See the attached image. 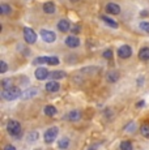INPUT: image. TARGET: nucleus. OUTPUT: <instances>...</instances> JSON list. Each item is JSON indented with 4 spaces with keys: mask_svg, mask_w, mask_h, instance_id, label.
<instances>
[{
    "mask_svg": "<svg viewBox=\"0 0 149 150\" xmlns=\"http://www.w3.org/2000/svg\"><path fill=\"white\" fill-rule=\"evenodd\" d=\"M22 90L18 88V86H12L11 89H7V90L1 91V97L4 98L5 100H15L17 98H21Z\"/></svg>",
    "mask_w": 149,
    "mask_h": 150,
    "instance_id": "1",
    "label": "nucleus"
},
{
    "mask_svg": "<svg viewBox=\"0 0 149 150\" xmlns=\"http://www.w3.org/2000/svg\"><path fill=\"white\" fill-rule=\"evenodd\" d=\"M139 59L141 62H148L149 60V47H143L139 51Z\"/></svg>",
    "mask_w": 149,
    "mask_h": 150,
    "instance_id": "17",
    "label": "nucleus"
},
{
    "mask_svg": "<svg viewBox=\"0 0 149 150\" xmlns=\"http://www.w3.org/2000/svg\"><path fill=\"white\" fill-rule=\"evenodd\" d=\"M58 29L62 33H67L68 30H71V24H70V21L68 20H65V18H63V20H60V21L58 22Z\"/></svg>",
    "mask_w": 149,
    "mask_h": 150,
    "instance_id": "13",
    "label": "nucleus"
},
{
    "mask_svg": "<svg viewBox=\"0 0 149 150\" xmlns=\"http://www.w3.org/2000/svg\"><path fill=\"white\" fill-rule=\"evenodd\" d=\"M97 148H98V144H96V145H92L88 150H97Z\"/></svg>",
    "mask_w": 149,
    "mask_h": 150,
    "instance_id": "34",
    "label": "nucleus"
},
{
    "mask_svg": "<svg viewBox=\"0 0 149 150\" xmlns=\"http://www.w3.org/2000/svg\"><path fill=\"white\" fill-rule=\"evenodd\" d=\"M65 119L71 120V122H77V120L81 119V112L79 110H73V111L68 112V115L65 116Z\"/></svg>",
    "mask_w": 149,
    "mask_h": 150,
    "instance_id": "14",
    "label": "nucleus"
},
{
    "mask_svg": "<svg viewBox=\"0 0 149 150\" xmlns=\"http://www.w3.org/2000/svg\"><path fill=\"white\" fill-rule=\"evenodd\" d=\"M11 12H12V8H11V5L5 4V3L0 4V14H1V16H7V14H9Z\"/></svg>",
    "mask_w": 149,
    "mask_h": 150,
    "instance_id": "21",
    "label": "nucleus"
},
{
    "mask_svg": "<svg viewBox=\"0 0 149 150\" xmlns=\"http://www.w3.org/2000/svg\"><path fill=\"white\" fill-rule=\"evenodd\" d=\"M45 89H46V91H48V93H56V91H59L60 85L56 80H51V81H48L46 83Z\"/></svg>",
    "mask_w": 149,
    "mask_h": 150,
    "instance_id": "8",
    "label": "nucleus"
},
{
    "mask_svg": "<svg viewBox=\"0 0 149 150\" xmlns=\"http://www.w3.org/2000/svg\"><path fill=\"white\" fill-rule=\"evenodd\" d=\"M105 9L109 14H114V16H116V14L120 13V7L118 4H115V3H107Z\"/></svg>",
    "mask_w": 149,
    "mask_h": 150,
    "instance_id": "9",
    "label": "nucleus"
},
{
    "mask_svg": "<svg viewBox=\"0 0 149 150\" xmlns=\"http://www.w3.org/2000/svg\"><path fill=\"white\" fill-rule=\"evenodd\" d=\"M71 31H72V34H79L81 31V28H80V25H74L73 28H71Z\"/></svg>",
    "mask_w": 149,
    "mask_h": 150,
    "instance_id": "31",
    "label": "nucleus"
},
{
    "mask_svg": "<svg viewBox=\"0 0 149 150\" xmlns=\"http://www.w3.org/2000/svg\"><path fill=\"white\" fill-rule=\"evenodd\" d=\"M133 128H135V124L133 123H130L124 129H126V131H133Z\"/></svg>",
    "mask_w": 149,
    "mask_h": 150,
    "instance_id": "32",
    "label": "nucleus"
},
{
    "mask_svg": "<svg viewBox=\"0 0 149 150\" xmlns=\"http://www.w3.org/2000/svg\"><path fill=\"white\" fill-rule=\"evenodd\" d=\"M137 107H143V106H144V100H140V102L139 103H137Z\"/></svg>",
    "mask_w": 149,
    "mask_h": 150,
    "instance_id": "35",
    "label": "nucleus"
},
{
    "mask_svg": "<svg viewBox=\"0 0 149 150\" xmlns=\"http://www.w3.org/2000/svg\"><path fill=\"white\" fill-rule=\"evenodd\" d=\"M24 39L28 45H33L37 41V34L33 29L30 28H24Z\"/></svg>",
    "mask_w": 149,
    "mask_h": 150,
    "instance_id": "4",
    "label": "nucleus"
},
{
    "mask_svg": "<svg viewBox=\"0 0 149 150\" xmlns=\"http://www.w3.org/2000/svg\"><path fill=\"white\" fill-rule=\"evenodd\" d=\"M58 134H59V128H58V127H50V128H48L47 131L43 133V141H45V144H47V145L53 144L54 141L56 140Z\"/></svg>",
    "mask_w": 149,
    "mask_h": 150,
    "instance_id": "3",
    "label": "nucleus"
},
{
    "mask_svg": "<svg viewBox=\"0 0 149 150\" xmlns=\"http://www.w3.org/2000/svg\"><path fill=\"white\" fill-rule=\"evenodd\" d=\"M43 112H45L46 116H55L56 112H58V110H56L55 106H53V105H47V106L45 107Z\"/></svg>",
    "mask_w": 149,
    "mask_h": 150,
    "instance_id": "18",
    "label": "nucleus"
},
{
    "mask_svg": "<svg viewBox=\"0 0 149 150\" xmlns=\"http://www.w3.org/2000/svg\"><path fill=\"white\" fill-rule=\"evenodd\" d=\"M39 34H41L42 39H43L46 43H53V42H55V39H56V34L54 33V31H51V30H46V29H42Z\"/></svg>",
    "mask_w": 149,
    "mask_h": 150,
    "instance_id": "6",
    "label": "nucleus"
},
{
    "mask_svg": "<svg viewBox=\"0 0 149 150\" xmlns=\"http://www.w3.org/2000/svg\"><path fill=\"white\" fill-rule=\"evenodd\" d=\"M102 55H104V57H105V59H107V60H110V59H113V51H111V50H106L105 51V52L104 54H102Z\"/></svg>",
    "mask_w": 149,
    "mask_h": 150,
    "instance_id": "30",
    "label": "nucleus"
},
{
    "mask_svg": "<svg viewBox=\"0 0 149 150\" xmlns=\"http://www.w3.org/2000/svg\"><path fill=\"white\" fill-rule=\"evenodd\" d=\"M37 93H38V89H37V88L26 89V90L22 91V94H21V99L28 100V99H30V98H33L34 96H37Z\"/></svg>",
    "mask_w": 149,
    "mask_h": 150,
    "instance_id": "11",
    "label": "nucleus"
},
{
    "mask_svg": "<svg viewBox=\"0 0 149 150\" xmlns=\"http://www.w3.org/2000/svg\"><path fill=\"white\" fill-rule=\"evenodd\" d=\"M39 137V134H38V132H30L29 134H28V141H35L37 138Z\"/></svg>",
    "mask_w": 149,
    "mask_h": 150,
    "instance_id": "28",
    "label": "nucleus"
},
{
    "mask_svg": "<svg viewBox=\"0 0 149 150\" xmlns=\"http://www.w3.org/2000/svg\"><path fill=\"white\" fill-rule=\"evenodd\" d=\"M65 76H67V73H65V72H63V71H54L53 73H50V77H48V79H50V80H62V79H64Z\"/></svg>",
    "mask_w": 149,
    "mask_h": 150,
    "instance_id": "19",
    "label": "nucleus"
},
{
    "mask_svg": "<svg viewBox=\"0 0 149 150\" xmlns=\"http://www.w3.org/2000/svg\"><path fill=\"white\" fill-rule=\"evenodd\" d=\"M119 149L120 150H132V144H131V141H122L119 145Z\"/></svg>",
    "mask_w": 149,
    "mask_h": 150,
    "instance_id": "24",
    "label": "nucleus"
},
{
    "mask_svg": "<svg viewBox=\"0 0 149 150\" xmlns=\"http://www.w3.org/2000/svg\"><path fill=\"white\" fill-rule=\"evenodd\" d=\"M7 131H8V133H9L11 136L18 137L20 133L22 132V127H21V124H20V122L12 119V120H9V122L7 123Z\"/></svg>",
    "mask_w": 149,
    "mask_h": 150,
    "instance_id": "2",
    "label": "nucleus"
},
{
    "mask_svg": "<svg viewBox=\"0 0 149 150\" xmlns=\"http://www.w3.org/2000/svg\"><path fill=\"white\" fill-rule=\"evenodd\" d=\"M13 86V82H12V80L11 79H4L1 81V88H3V90H7V89H11Z\"/></svg>",
    "mask_w": 149,
    "mask_h": 150,
    "instance_id": "23",
    "label": "nucleus"
},
{
    "mask_svg": "<svg viewBox=\"0 0 149 150\" xmlns=\"http://www.w3.org/2000/svg\"><path fill=\"white\" fill-rule=\"evenodd\" d=\"M34 76H35L37 80H39V81H43V80L48 79L50 77V72H48L47 68L45 67H39L35 69V72H34Z\"/></svg>",
    "mask_w": 149,
    "mask_h": 150,
    "instance_id": "7",
    "label": "nucleus"
},
{
    "mask_svg": "<svg viewBox=\"0 0 149 150\" xmlns=\"http://www.w3.org/2000/svg\"><path fill=\"white\" fill-rule=\"evenodd\" d=\"M59 63L60 60L58 56H48V63H47L48 65H58Z\"/></svg>",
    "mask_w": 149,
    "mask_h": 150,
    "instance_id": "26",
    "label": "nucleus"
},
{
    "mask_svg": "<svg viewBox=\"0 0 149 150\" xmlns=\"http://www.w3.org/2000/svg\"><path fill=\"white\" fill-rule=\"evenodd\" d=\"M7 71H8V65H7V63H5L4 60H1V62H0V72H1V73H5Z\"/></svg>",
    "mask_w": 149,
    "mask_h": 150,
    "instance_id": "29",
    "label": "nucleus"
},
{
    "mask_svg": "<svg viewBox=\"0 0 149 150\" xmlns=\"http://www.w3.org/2000/svg\"><path fill=\"white\" fill-rule=\"evenodd\" d=\"M65 45H67L70 48H76V47L80 46V39L77 38L76 35L72 34V35H70V37L65 38Z\"/></svg>",
    "mask_w": 149,
    "mask_h": 150,
    "instance_id": "10",
    "label": "nucleus"
},
{
    "mask_svg": "<svg viewBox=\"0 0 149 150\" xmlns=\"http://www.w3.org/2000/svg\"><path fill=\"white\" fill-rule=\"evenodd\" d=\"M139 28L141 29L143 31H145V33H149V22L148 21H141L139 25Z\"/></svg>",
    "mask_w": 149,
    "mask_h": 150,
    "instance_id": "27",
    "label": "nucleus"
},
{
    "mask_svg": "<svg viewBox=\"0 0 149 150\" xmlns=\"http://www.w3.org/2000/svg\"><path fill=\"white\" fill-rule=\"evenodd\" d=\"M70 144H71L70 138L63 137L62 140H59V142H58V148H59V149H62V150H67L68 148H70Z\"/></svg>",
    "mask_w": 149,
    "mask_h": 150,
    "instance_id": "20",
    "label": "nucleus"
},
{
    "mask_svg": "<svg viewBox=\"0 0 149 150\" xmlns=\"http://www.w3.org/2000/svg\"><path fill=\"white\" fill-rule=\"evenodd\" d=\"M101 20L105 22L107 26H110V28H113V29H118V22L115 21V20H113V18H110L109 16H101Z\"/></svg>",
    "mask_w": 149,
    "mask_h": 150,
    "instance_id": "15",
    "label": "nucleus"
},
{
    "mask_svg": "<svg viewBox=\"0 0 149 150\" xmlns=\"http://www.w3.org/2000/svg\"><path fill=\"white\" fill-rule=\"evenodd\" d=\"M118 56L120 59H128V57L132 56V48L128 45H123L119 47L118 50Z\"/></svg>",
    "mask_w": 149,
    "mask_h": 150,
    "instance_id": "5",
    "label": "nucleus"
},
{
    "mask_svg": "<svg viewBox=\"0 0 149 150\" xmlns=\"http://www.w3.org/2000/svg\"><path fill=\"white\" fill-rule=\"evenodd\" d=\"M119 77H120V74H119L118 71H110L107 74H106V81L110 82V83H114V82L118 81Z\"/></svg>",
    "mask_w": 149,
    "mask_h": 150,
    "instance_id": "12",
    "label": "nucleus"
},
{
    "mask_svg": "<svg viewBox=\"0 0 149 150\" xmlns=\"http://www.w3.org/2000/svg\"><path fill=\"white\" fill-rule=\"evenodd\" d=\"M48 63V56H38L34 59L33 64H47Z\"/></svg>",
    "mask_w": 149,
    "mask_h": 150,
    "instance_id": "25",
    "label": "nucleus"
},
{
    "mask_svg": "<svg viewBox=\"0 0 149 150\" xmlns=\"http://www.w3.org/2000/svg\"><path fill=\"white\" fill-rule=\"evenodd\" d=\"M71 1H77V0H71Z\"/></svg>",
    "mask_w": 149,
    "mask_h": 150,
    "instance_id": "36",
    "label": "nucleus"
},
{
    "mask_svg": "<svg viewBox=\"0 0 149 150\" xmlns=\"http://www.w3.org/2000/svg\"><path fill=\"white\" fill-rule=\"evenodd\" d=\"M3 150H16V148H15L13 145H11V144H9V145H5Z\"/></svg>",
    "mask_w": 149,
    "mask_h": 150,
    "instance_id": "33",
    "label": "nucleus"
},
{
    "mask_svg": "<svg viewBox=\"0 0 149 150\" xmlns=\"http://www.w3.org/2000/svg\"><path fill=\"white\" fill-rule=\"evenodd\" d=\"M34 150H41V149H34Z\"/></svg>",
    "mask_w": 149,
    "mask_h": 150,
    "instance_id": "37",
    "label": "nucleus"
},
{
    "mask_svg": "<svg viewBox=\"0 0 149 150\" xmlns=\"http://www.w3.org/2000/svg\"><path fill=\"white\" fill-rule=\"evenodd\" d=\"M140 133H141L143 137L149 138V124H143L140 127Z\"/></svg>",
    "mask_w": 149,
    "mask_h": 150,
    "instance_id": "22",
    "label": "nucleus"
},
{
    "mask_svg": "<svg viewBox=\"0 0 149 150\" xmlns=\"http://www.w3.org/2000/svg\"><path fill=\"white\" fill-rule=\"evenodd\" d=\"M42 8H43V12L47 14H53L55 12V4L53 1H46Z\"/></svg>",
    "mask_w": 149,
    "mask_h": 150,
    "instance_id": "16",
    "label": "nucleus"
}]
</instances>
